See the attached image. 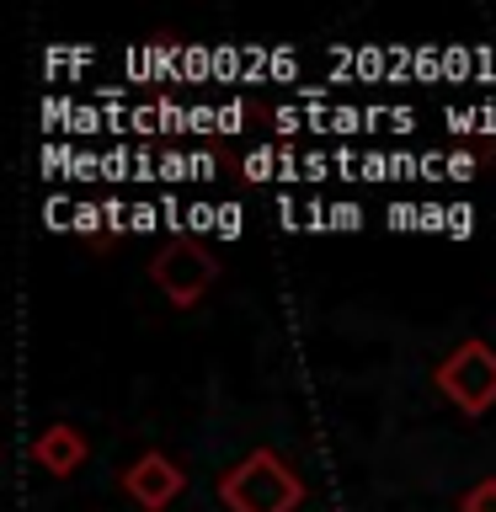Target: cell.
<instances>
[{
    "instance_id": "15",
    "label": "cell",
    "mask_w": 496,
    "mask_h": 512,
    "mask_svg": "<svg viewBox=\"0 0 496 512\" xmlns=\"http://www.w3.org/2000/svg\"><path fill=\"white\" fill-rule=\"evenodd\" d=\"M411 75H416V80H443V48H438V43H422V48H416Z\"/></svg>"
},
{
    "instance_id": "11",
    "label": "cell",
    "mask_w": 496,
    "mask_h": 512,
    "mask_svg": "<svg viewBox=\"0 0 496 512\" xmlns=\"http://www.w3.org/2000/svg\"><path fill=\"white\" fill-rule=\"evenodd\" d=\"M379 75H390V48L363 43L358 48V80H379Z\"/></svg>"
},
{
    "instance_id": "32",
    "label": "cell",
    "mask_w": 496,
    "mask_h": 512,
    "mask_svg": "<svg viewBox=\"0 0 496 512\" xmlns=\"http://www.w3.org/2000/svg\"><path fill=\"white\" fill-rule=\"evenodd\" d=\"M70 128H75V134H96V128H107V118L96 107H75L70 112Z\"/></svg>"
},
{
    "instance_id": "10",
    "label": "cell",
    "mask_w": 496,
    "mask_h": 512,
    "mask_svg": "<svg viewBox=\"0 0 496 512\" xmlns=\"http://www.w3.org/2000/svg\"><path fill=\"white\" fill-rule=\"evenodd\" d=\"M459 512H496V475L475 480V486L459 496Z\"/></svg>"
},
{
    "instance_id": "3",
    "label": "cell",
    "mask_w": 496,
    "mask_h": 512,
    "mask_svg": "<svg viewBox=\"0 0 496 512\" xmlns=\"http://www.w3.org/2000/svg\"><path fill=\"white\" fill-rule=\"evenodd\" d=\"M150 278H155V288L176 304V310H192V304L214 288L219 262L208 256V246H198V240H171L166 251L150 256Z\"/></svg>"
},
{
    "instance_id": "14",
    "label": "cell",
    "mask_w": 496,
    "mask_h": 512,
    "mask_svg": "<svg viewBox=\"0 0 496 512\" xmlns=\"http://www.w3.org/2000/svg\"><path fill=\"white\" fill-rule=\"evenodd\" d=\"M155 112H160V134H187V112L182 102H171V96H155Z\"/></svg>"
},
{
    "instance_id": "12",
    "label": "cell",
    "mask_w": 496,
    "mask_h": 512,
    "mask_svg": "<svg viewBox=\"0 0 496 512\" xmlns=\"http://www.w3.org/2000/svg\"><path fill=\"white\" fill-rule=\"evenodd\" d=\"M470 70H475V48L448 43V48H443V80H464Z\"/></svg>"
},
{
    "instance_id": "7",
    "label": "cell",
    "mask_w": 496,
    "mask_h": 512,
    "mask_svg": "<svg viewBox=\"0 0 496 512\" xmlns=\"http://www.w3.org/2000/svg\"><path fill=\"white\" fill-rule=\"evenodd\" d=\"M283 166V144H256V150L246 155V176L251 182H272Z\"/></svg>"
},
{
    "instance_id": "20",
    "label": "cell",
    "mask_w": 496,
    "mask_h": 512,
    "mask_svg": "<svg viewBox=\"0 0 496 512\" xmlns=\"http://www.w3.org/2000/svg\"><path fill=\"white\" fill-rule=\"evenodd\" d=\"M368 128V118H363V107H352V102H342L331 112V134H363Z\"/></svg>"
},
{
    "instance_id": "34",
    "label": "cell",
    "mask_w": 496,
    "mask_h": 512,
    "mask_svg": "<svg viewBox=\"0 0 496 512\" xmlns=\"http://www.w3.org/2000/svg\"><path fill=\"white\" fill-rule=\"evenodd\" d=\"M160 224H166V214H160L155 203H134V230L144 235V230H160Z\"/></svg>"
},
{
    "instance_id": "36",
    "label": "cell",
    "mask_w": 496,
    "mask_h": 512,
    "mask_svg": "<svg viewBox=\"0 0 496 512\" xmlns=\"http://www.w3.org/2000/svg\"><path fill=\"white\" fill-rule=\"evenodd\" d=\"M422 230H443L448 235V208L443 203H422Z\"/></svg>"
},
{
    "instance_id": "21",
    "label": "cell",
    "mask_w": 496,
    "mask_h": 512,
    "mask_svg": "<svg viewBox=\"0 0 496 512\" xmlns=\"http://www.w3.org/2000/svg\"><path fill=\"white\" fill-rule=\"evenodd\" d=\"M267 118L278 123V134H283V139H294L299 128H310V112H299V107H272Z\"/></svg>"
},
{
    "instance_id": "22",
    "label": "cell",
    "mask_w": 496,
    "mask_h": 512,
    "mask_svg": "<svg viewBox=\"0 0 496 512\" xmlns=\"http://www.w3.org/2000/svg\"><path fill=\"white\" fill-rule=\"evenodd\" d=\"M448 134H480V112L475 107H443Z\"/></svg>"
},
{
    "instance_id": "8",
    "label": "cell",
    "mask_w": 496,
    "mask_h": 512,
    "mask_svg": "<svg viewBox=\"0 0 496 512\" xmlns=\"http://www.w3.org/2000/svg\"><path fill=\"white\" fill-rule=\"evenodd\" d=\"M214 75V48L208 43H187V59H182V80L187 86H203Z\"/></svg>"
},
{
    "instance_id": "23",
    "label": "cell",
    "mask_w": 496,
    "mask_h": 512,
    "mask_svg": "<svg viewBox=\"0 0 496 512\" xmlns=\"http://www.w3.org/2000/svg\"><path fill=\"white\" fill-rule=\"evenodd\" d=\"M187 176H192V155H182V150L160 155V182H187Z\"/></svg>"
},
{
    "instance_id": "19",
    "label": "cell",
    "mask_w": 496,
    "mask_h": 512,
    "mask_svg": "<svg viewBox=\"0 0 496 512\" xmlns=\"http://www.w3.org/2000/svg\"><path fill=\"white\" fill-rule=\"evenodd\" d=\"M219 208L214 203H187V235H214Z\"/></svg>"
},
{
    "instance_id": "27",
    "label": "cell",
    "mask_w": 496,
    "mask_h": 512,
    "mask_svg": "<svg viewBox=\"0 0 496 512\" xmlns=\"http://www.w3.org/2000/svg\"><path fill=\"white\" fill-rule=\"evenodd\" d=\"M358 176L363 182H395V166H390V155H363Z\"/></svg>"
},
{
    "instance_id": "9",
    "label": "cell",
    "mask_w": 496,
    "mask_h": 512,
    "mask_svg": "<svg viewBox=\"0 0 496 512\" xmlns=\"http://www.w3.org/2000/svg\"><path fill=\"white\" fill-rule=\"evenodd\" d=\"M240 70H246L240 43H219V48H214V80H224V86H240Z\"/></svg>"
},
{
    "instance_id": "5",
    "label": "cell",
    "mask_w": 496,
    "mask_h": 512,
    "mask_svg": "<svg viewBox=\"0 0 496 512\" xmlns=\"http://www.w3.org/2000/svg\"><path fill=\"white\" fill-rule=\"evenodd\" d=\"M86 432L80 427H70V422H54V427H43L38 438H32V459H38V470H48V475H75L80 464H86Z\"/></svg>"
},
{
    "instance_id": "6",
    "label": "cell",
    "mask_w": 496,
    "mask_h": 512,
    "mask_svg": "<svg viewBox=\"0 0 496 512\" xmlns=\"http://www.w3.org/2000/svg\"><path fill=\"white\" fill-rule=\"evenodd\" d=\"M182 59H187V43H176V38H155L150 43V80L155 86H176L182 80Z\"/></svg>"
},
{
    "instance_id": "30",
    "label": "cell",
    "mask_w": 496,
    "mask_h": 512,
    "mask_svg": "<svg viewBox=\"0 0 496 512\" xmlns=\"http://www.w3.org/2000/svg\"><path fill=\"white\" fill-rule=\"evenodd\" d=\"M299 75V59L288 54V48H272V70H267V80H294Z\"/></svg>"
},
{
    "instance_id": "17",
    "label": "cell",
    "mask_w": 496,
    "mask_h": 512,
    "mask_svg": "<svg viewBox=\"0 0 496 512\" xmlns=\"http://www.w3.org/2000/svg\"><path fill=\"white\" fill-rule=\"evenodd\" d=\"M251 118H256L251 102H219V134H240Z\"/></svg>"
},
{
    "instance_id": "31",
    "label": "cell",
    "mask_w": 496,
    "mask_h": 512,
    "mask_svg": "<svg viewBox=\"0 0 496 512\" xmlns=\"http://www.w3.org/2000/svg\"><path fill=\"white\" fill-rule=\"evenodd\" d=\"M128 123H134V134H160V112H155V102L134 107V112H128Z\"/></svg>"
},
{
    "instance_id": "26",
    "label": "cell",
    "mask_w": 496,
    "mask_h": 512,
    "mask_svg": "<svg viewBox=\"0 0 496 512\" xmlns=\"http://www.w3.org/2000/svg\"><path fill=\"white\" fill-rule=\"evenodd\" d=\"M123 70H128V80H150V43H134L123 54Z\"/></svg>"
},
{
    "instance_id": "24",
    "label": "cell",
    "mask_w": 496,
    "mask_h": 512,
    "mask_svg": "<svg viewBox=\"0 0 496 512\" xmlns=\"http://www.w3.org/2000/svg\"><path fill=\"white\" fill-rule=\"evenodd\" d=\"M448 235H454V240L475 235V208L470 203H448Z\"/></svg>"
},
{
    "instance_id": "1",
    "label": "cell",
    "mask_w": 496,
    "mask_h": 512,
    "mask_svg": "<svg viewBox=\"0 0 496 512\" xmlns=\"http://www.w3.org/2000/svg\"><path fill=\"white\" fill-rule=\"evenodd\" d=\"M219 496L230 512H299L304 502V480L283 454L256 448L219 480Z\"/></svg>"
},
{
    "instance_id": "16",
    "label": "cell",
    "mask_w": 496,
    "mask_h": 512,
    "mask_svg": "<svg viewBox=\"0 0 496 512\" xmlns=\"http://www.w3.org/2000/svg\"><path fill=\"white\" fill-rule=\"evenodd\" d=\"M102 230H107V214H102V203L80 198V203H75V235H102Z\"/></svg>"
},
{
    "instance_id": "35",
    "label": "cell",
    "mask_w": 496,
    "mask_h": 512,
    "mask_svg": "<svg viewBox=\"0 0 496 512\" xmlns=\"http://www.w3.org/2000/svg\"><path fill=\"white\" fill-rule=\"evenodd\" d=\"M443 176H448V155L427 150V155H422V182H443Z\"/></svg>"
},
{
    "instance_id": "39",
    "label": "cell",
    "mask_w": 496,
    "mask_h": 512,
    "mask_svg": "<svg viewBox=\"0 0 496 512\" xmlns=\"http://www.w3.org/2000/svg\"><path fill=\"white\" fill-rule=\"evenodd\" d=\"M390 123H395V134H411V128H416V112H411V107H390Z\"/></svg>"
},
{
    "instance_id": "29",
    "label": "cell",
    "mask_w": 496,
    "mask_h": 512,
    "mask_svg": "<svg viewBox=\"0 0 496 512\" xmlns=\"http://www.w3.org/2000/svg\"><path fill=\"white\" fill-rule=\"evenodd\" d=\"M358 224H363L358 203H331V230H358Z\"/></svg>"
},
{
    "instance_id": "37",
    "label": "cell",
    "mask_w": 496,
    "mask_h": 512,
    "mask_svg": "<svg viewBox=\"0 0 496 512\" xmlns=\"http://www.w3.org/2000/svg\"><path fill=\"white\" fill-rule=\"evenodd\" d=\"M326 166H331V155H320V150H310V155H304V182H320V176H331Z\"/></svg>"
},
{
    "instance_id": "13",
    "label": "cell",
    "mask_w": 496,
    "mask_h": 512,
    "mask_svg": "<svg viewBox=\"0 0 496 512\" xmlns=\"http://www.w3.org/2000/svg\"><path fill=\"white\" fill-rule=\"evenodd\" d=\"M96 54H91V48H48V75H59V70H86V64H91Z\"/></svg>"
},
{
    "instance_id": "38",
    "label": "cell",
    "mask_w": 496,
    "mask_h": 512,
    "mask_svg": "<svg viewBox=\"0 0 496 512\" xmlns=\"http://www.w3.org/2000/svg\"><path fill=\"white\" fill-rule=\"evenodd\" d=\"M219 171V160L208 155V150H192V176H214Z\"/></svg>"
},
{
    "instance_id": "4",
    "label": "cell",
    "mask_w": 496,
    "mask_h": 512,
    "mask_svg": "<svg viewBox=\"0 0 496 512\" xmlns=\"http://www.w3.org/2000/svg\"><path fill=\"white\" fill-rule=\"evenodd\" d=\"M123 491H128V502L144 507V512H166L176 496L187 491V470H182L171 454L150 448V454H139V459L123 470Z\"/></svg>"
},
{
    "instance_id": "25",
    "label": "cell",
    "mask_w": 496,
    "mask_h": 512,
    "mask_svg": "<svg viewBox=\"0 0 496 512\" xmlns=\"http://www.w3.org/2000/svg\"><path fill=\"white\" fill-rule=\"evenodd\" d=\"M240 230H246V219H240V203H219V224H214V235H219V240H235Z\"/></svg>"
},
{
    "instance_id": "28",
    "label": "cell",
    "mask_w": 496,
    "mask_h": 512,
    "mask_svg": "<svg viewBox=\"0 0 496 512\" xmlns=\"http://www.w3.org/2000/svg\"><path fill=\"white\" fill-rule=\"evenodd\" d=\"M475 176V155L470 150H448V182H470Z\"/></svg>"
},
{
    "instance_id": "33",
    "label": "cell",
    "mask_w": 496,
    "mask_h": 512,
    "mask_svg": "<svg viewBox=\"0 0 496 512\" xmlns=\"http://www.w3.org/2000/svg\"><path fill=\"white\" fill-rule=\"evenodd\" d=\"M70 176L75 182H91V176H102V155H70Z\"/></svg>"
},
{
    "instance_id": "2",
    "label": "cell",
    "mask_w": 496,
    "mask_h": 512,
    "mask_svg": "<svg viewBox=\"0 0 496 512\" xmlns=\"http://www.w3.org/2000/svg\"><path fill=\"white\" fill-rule=\"evenodd\" d=\"M432 384H438L443 400L459 406L464 416H486L496 406V347L480 342V336L459 342L438 368H432Z\"/></svg>"
},
{
    "instance_id": "18",
    "label": "cell",
    "mask_w": 496,
    "mask_h": 512,
    "mask_svg": "<svg viewBox=\"0 0 496 512\" xmlns=\"http://www.w3.org/2000/svg\"><path fill=\"white\" fill-rule=\"evenodd\" d=\"M102 214H107V235H128V230H134V203L107 198V203H102Z\"/></svg>"
}]
</instances>
